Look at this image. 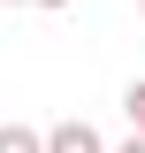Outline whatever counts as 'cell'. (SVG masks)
I'll use <instances>...</instances> for the list:
<instances>
[{"instance_id": "6da1fadb", "label": "cell", "mask_w": 145, "mask_h": 153, "mask_svg": "<svg viewBox=\"0 0 145 153\" xmlns=\"http://www.w3.org/2000/svg\"><path fill=\"white\" fill-rule=\"evenodd\" d=\"M46 153H107V138L92 130L84 115H69V123H54V130H46Z\"/></svg>"}, {"instance_id": "7a4b0ae2", "label": "cell", "mask_w": 145, "mask_h": 153, "mask_svg": "<svg viewBox=\"0 0 145 153\" xmlns=\"http://www.w3.org/2000/svg\"><path fill=\"white\" fill-rule=\"evenodd\" d=\"M0 153H46V130H31V123H0Z\"/></svg>"}, {"instance_id": "3957f363", "label": "cell", "mask_w": 145, "mask_h": 153, "mask_svg": "<svg viewBox=\"0 0 145 153\" xmlns=\"http://www.w3.org/2000/svg\"><path fill=\"white\" fill-rule=\"evenodd\" d=\"M122 115H130V138H145V76H130V92H122Z\"/></svg>"}, {"instance_id": "277c9868", "label": "cell", "mask_w": 145, "mask_h": 153, "mask_svg": "<svg viewBox=\"0 0 145 153\" xmlns=\"http://www.w3.org/2000/svg\"><path fill=\"white\" fill-rule=\"evenodd\" d=\"M31 8H46V16H61V8H76V0H31Z\"/></svg>"}, {"instance_id": "5b68a950", "label": "cell", "mask_w": 145, "mask_h": 153, "mask_svg": "<svg viewBox=\"0 0 145 153\" xmlns=\"http://www.w3.org/2000/svg\"><path fill=\"white\" fill-rule=\"evenodd\" d=\"M107 153H145V138H122V146H107Z\"/></svg>"}, {"instance_id": "8992f818", "label": "cell", "mask_w": 145, "mask_h": 153, "mask_svg": "<svg viewBox=\"0 0 145 153\" xmlns=\"http://www.w3.org/2000/svg\"><path fill=\"white\" fill-rule=\"evenodd\" d=\"M8 8H31V0H8Z\"/></svg>"}, {"instance_id": "52a82bcc", "label": "cell", "mask_w": 145, "mask_h": 153, "mask_svg": "<svg viewBox=\"0 0 145 153\" xmlns=\"http://www.w3.org/2000/svg\"><path fill=\"white\" fill-rule=\"evenodd\" d=\"M138 16H145V0H138Z\"/></svg>"}]
</instances>
